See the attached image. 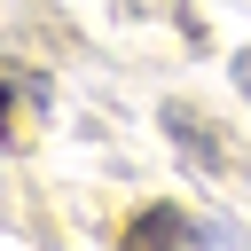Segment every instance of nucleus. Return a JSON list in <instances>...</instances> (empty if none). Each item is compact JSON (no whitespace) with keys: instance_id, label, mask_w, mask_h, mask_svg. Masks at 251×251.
I'll return each mask as SVG.
<instances>
[{"instance_id":"2","label":"nucleus","mask_w":251,"mask_h":251,"mask_svg":"<svg viewBox=\"0 0 251 251\" xmlns=\"http://www.w3.org/2000/svg\"><path fill=\"white\" fill-rule=\"evenodd\" d=\"M8 110H16V86H8V78H0V126H8Z\"/></svg>"},{"instance_id":"1","label":"nucleus","mask_w":251,"mask_h":251,"mask_svg":"<svg viewBox=\"0 0 251 251\" xmlns=\"http://www.w3.org/2000/svg\"><path fill=\"white\" fill-rule=\"evenodd\" d=\"M118 251H196V227H188V212H180V204H149V212H133V220H126Z\"/></svg>"}]
</instances>
